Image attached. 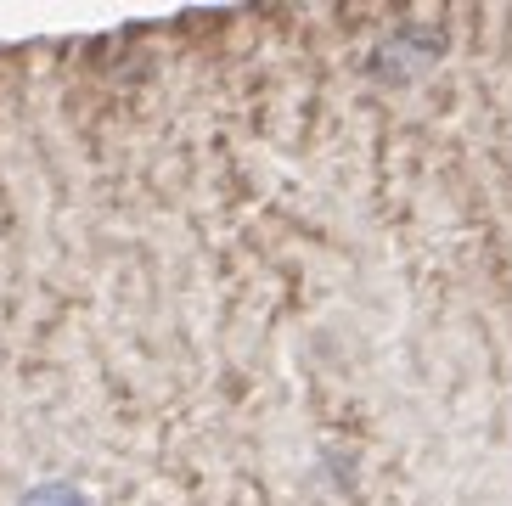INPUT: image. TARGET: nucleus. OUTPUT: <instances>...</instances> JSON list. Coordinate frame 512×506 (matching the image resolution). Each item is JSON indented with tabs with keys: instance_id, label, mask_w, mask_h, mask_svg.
Returning <instances> with one entry per match:
<instances>
[{
	"instance_id": "nucleus-1",
	"label": "nucleus",
	"mask_w": 512,
	"mask_h": 506,
	"mask_svg": "<svg viewBox=\"0 0 512 506\" xmlns=\"http://www.w3.org/2000/svg\"><path fill=\"white\" fill-rule=\"evenodd\" d=\"M17 506H91V495L79 490V484H62V478H46V484H34L23 490Z\"/></svg>"
}]
</instances>
